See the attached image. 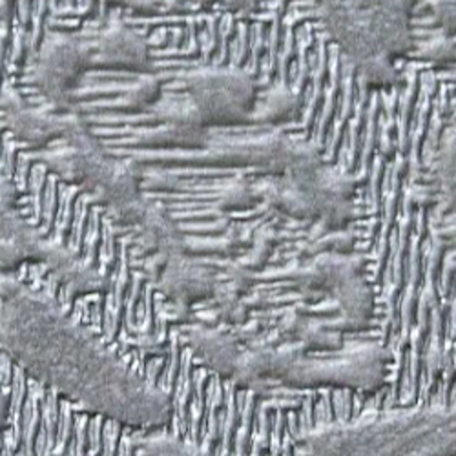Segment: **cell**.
Masks as SVG:
<instances>
[{"mask_svg":"<svg viewBox=\"0 0 456 456\" xmlns=\"http://www.w3.org/2000/svg\"><path fill=\"white\" fill-rule=\"evenodd\" d=\"M0 351L31 379L88 407L106 403V362L95 339L48 294L0 274Z\"/></svg>","mask_w":456,"mask_h":456,"instance_id":"1","label":"cell"},{"mask_svg":"<svg viewBox=\"0 0 456 456\" xmlns=\"http://www.w3.org/2000/svg\"><path fill=\"white\" fill-rule=\"evenodd\" d=\"M320 20L367 86L396 79L395 59L411 48L409 13L416 0H314Z\"/></svg>","mask_w":456,"mask_h":456,"instance_id":"2","label":"cell"},{"mask_svg":"<svg viewBox=\"0 0 456 456\" xmlns=\"http://www.w3.org/2000/svg\"><path fill=\"white\" fill-rule=\"evenodd\" d=\"M353 179L322 161L320 151L276 174L259 196L292 219L344 226L353 216Z\"/></svg>","mask_w":456,"mask_h":456,"instance_id":"3","label":"cell"},{"mask_svg":"<svg viewBox=\"0 0 456 456\" xmlns=\"http://www.w3.org/2000/svg\"><path fill=\"white\" fill-rule=\"evenodd\" d=\"M183 94L205 130L248 123L257 99L254 79L232 64H207L192 69L184 79Z\"/></svg>","mask_w":456,"mask_h":456,"instance_id":"4","label":"cell"},{"mask_svg":"<svg viewBox=\"0 0 456 456\" xmlns=\"http://www.w3.org/2000/svg\"><path fill=\"white\" fill-rule=\"evenodd\" d=\"M92 69L83 35L55 31L31 59L29 75L39 95L59 113H73L75 99Z\"/></svg>","mask_w":456,"mask_h":456,"instance_id":"5","label":"cell"},{"mask_svg":"<svg viewBox=\"0 0 456 456\" xmlns=\"http://www.w3.org/2000/svg\"><path fill=\"white\" fill-rule=\"evenodd\" d=\"M43 236L19 208L12 183L0 175V274H15L39 261Z\"/></svg>","mask_w":456,"mask_h":456,"instance_id":"6","label":"cell"},{"mask_svg":"<svg viewBox=\"0 0 456 456\" xmlns=\"http://www.w3.org/2000/svg\"><path fill=\"white\" fill-rule=\"evenodd\" d=\"M68 113L28 102L19 90L6 88L0 94V119L10 134L29 150H43L61 137Z\"/></svg>","mask_w":456,"mask_h":456,"instance_id":"7","label":"cell"},{"mask_svg":"<svg viewBox=\"0 0 456 456\" xmlns=\"http://www.w3.org/2000/svg\"><path fill=\"white\" fill-rule=\"evenodd\" d=\"M85 39V37H83ZM90 52V64L94 68L135 69L144 71L150 66L146 43L125 22L116 20L101 28L85 39Z\"/></svg>","mask_w":456,"mask_h":456,"instance_id":"8","label":"cell"},{"mask_svg":"<svg viewBox=\"0 0 456 456\" xmlns=\"http://www.w3.org/2000/svg\"><path fill=\"white\" fill-rule=\"evenodd\" d=\"M37 263H41L59 285L75 294L101 290L104 283L101 274L88 263L50 238H43Z\"/></svg>","mask_w":456,"mask_h":456,"instance_id":"9","label":"cell"},{"mask_svg":"<svg viewBox=\"0 0 456 456\" xmlns=\"http://www.w3.org/2000/svg\"><path fill=\"white\" fill-rule=\"evenodd\" d=\"M297 99L287 86H273L265 92H257L256 104L252 108L248 123L271 125L290 118L296 110Z\"/></svg>","mask_w":456,"mask_h":456,"instance_id":"10","label":"cell"},{"mask_svg":"<svg viewBox=\"0 0 456 456\" xmlns=\"http://www.w3.org/2000/svg\"><path fill=\"white\" fill-rule=\"evenodd\" d=\"M201 4H216L228 10H248L254 0H198Z\"/></svg>","mask_w":456,"mask_h":456,"instance_id":"11","label":"cell"},{"mask_svg":"<svg viewBox=\"0 0 456 456\" xmlns=\"http://www.w3.org/2000/svg\"><path fill=\"white\" fill-rule=\"evenodd\" d=\"M8 412H10V403L6 395L0 391V435H3L6 424H8Z\"/></svg>","mask_w":456,"mask_h":456,"instance_id":"12","label":"cell"},{"mask_svg":"<svg viewBox=\"0 0 456 456\" xmlns=\"http://www.w3.org/2000/svg\"><path fill=\"white\" fill-rule=\"evenodd\" d=\"M0 3H6V0H0Z\"/></svg>","mask_w":456,"mask_h":456,"instance_id":"13","label":"cell"}]
</instances>
